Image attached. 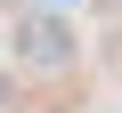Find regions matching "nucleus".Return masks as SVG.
<instances>
[{
    "label": "nucleus",
    "instance_id": "f257e3e1",
    "mask_svg": "<svg viewBox=\"0 0 122 113\" xmlns=\"http://www.w3.org/2000/svg\"><path fill=\"white\" fill-rule=\"evenodd\" d=\"M8 40H16V56H25L33 73H65L73 65V32H65V16H49V8H25Z\"/></svg>",
    "mask_w": 122,
    "mask_h": 113
}]
</instances>
